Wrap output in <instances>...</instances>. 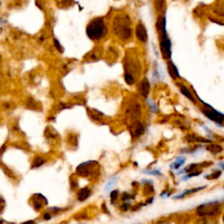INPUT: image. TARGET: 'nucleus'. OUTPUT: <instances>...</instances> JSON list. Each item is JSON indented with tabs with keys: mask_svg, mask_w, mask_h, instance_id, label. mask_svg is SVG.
<instances>
[{
	"mask_svg": "<svg viewBox=\"0 0 224 224\" xmlns=\"http://www.w3.org/2000/svg\"><path fill=\"white\" fill-rule=\"evenodd\" d=\"M221 174H222V172L219 171V170H217V171H214V173H211V174L206 175L205 178L207 179V180H216V179H218L221 176Z\"/></svg>",
	"mask_w": 224,
	"mask_h": 224,
	"instance_id": "24",
	"label": "nucleus"
},
{
	"mask_svg": "<svg viewBox=\"0 0 224 224\" xmlns=\"http://www.w3.org/2000/svg\"><path fill=\"white\" fill-rule=\"evenodd\" d=\"M156 30L159 34V40H162L168 37V33L166 30V15L165 11L160 14H158V18L156 20Z\"/></svg>",
	"mask_w": 224,
	"mask_h": 224,
	"instance_id": "6",
	"label": "nucleus"
},
{
	"mask_svg": "<svg viewBox=\"0 0 224 224\" xmlns=\"http://www.w3.org/2000/svg\"><path fill=\"white\" fill-rule=\"evenodd\" d=\"M222 221H223V223H224V214H223V216H222Z\"/></svg>",
	"mask_w": 224,
	"mask_h": 224,
	"instance_id": "32",
	"label": "nucleus"
},
{
	"mask_svg": "<svg viewBox=\"0 0 224 224\" xmlns=\"http://www.w3.org/2000/svg\"><path fill=\"white\" fill-rule=\"evenodd\" d=\"M98 163L96 161L94 160H89V161H86L84 163H82L76 169V173L80 174L81 176H85L88 177L89 176L91 173H94L95 169V165H97Z\"/></svg>",
	"mask_w": 224,
	"mask_h": 224,
	"instance_id": "9",
	"label": "nucleus"
},
{
	"mask_svg": "<svg viewBox=\"0 0 224 224\" xmlns=\"http://www.w3.org/2000/svg\"><path fill=\"white\" fill-rule=\"evenodd\" d=\"M153 4H154V8H155V10H156V11H157L159 14L162 13L163 11H165L164 10V9H165V1H155Z\"/></svg>",
	"mask_w": 224,
	"mask_h": 224,
	"instance_id": "20",
	"label": "nucleus"
},
{
	"mask_svg": "<svg viewBox=\"0 0 224 224\" xmlns=\"http://www.w3.org/2000/svg\"><path fill=\"white\" fill-rule=\"evenodd\" d=\"M0 5H1V3H0Z\"/></svg>",
	"mask_w": 224,
	"mask_h": 224,
	"instance_id": "33",
	"label": "nucleus"
},
{
	"mask_svg": "<svg viewBox=\"0 0 224 224\" xmlns=\"http://www.w3.org/2000/svg\"><path fill=\"white\" fill-rule=\"evenodd\" d=\"M129 130H130V133L132 138H138L144 133L145 128H144V123L140 120H136V121L132 122V123L130 124Z\"/></svg>",
	"mask_w": 224,
	"mask_h": 224,
	"instance_id": "10",
	"label": "nucleus"
},
{
	"mask_svg": "<svg viewBox=\"0 0 224 224\" xmlns=\"http://www.w3.org/2000/svg\"><path fill=\"white\" fill-rule=\"evenodd\" d=\"M221 211V203L217 201L205 202L196 208V214L201 217H214L220 214Z\"/></svg>",
	"mask_w": 224,
	"mask_h": 224,
	"instance_id": "3",
	"label": "nucleus"
},
{
	"mask_svg": "<svg viewBox=\"0 0 224 224\" xmlns=\"http://www.w3.org/2000/svg\"><path fill=\"white\" fill-rule=\"evenodd\" d=\"M123 68L124 73L132 74L135 78H138L141 74V63L136 57L126 55L123 62Z\"/></svg>",
	"mask_w": 224,
	"mask_h": 224,
	"instance_id": "5",
	"label": "nucleus"
},
{
	"mask_svg": "<svg viewBox=\"0 0 224 224\" xmlns=\"http://www.w3.org/2000/svg\"><path fill=\"white\" fill-rule=\"evenodd\" d=\"M135 35L141 43H146L148 41V32L142 22H138L135 27Z\"/></svg>",
	"mask_w": 224,
	"mask_h": 224,
	"instance_id": "11",
	"label": "nucleus"
},
{
	"mask_svg": "<svg viewBox=\"0 0 224 224\" xmlns=\"http://www.w3.org/2000/svg\"><path fill=\"white\" fill-rule=\"evenodd\" d=\"M144 173L149 174V175H155V176H158V175H160V174H161V172H160V170L153 169V170H150V171H145Z\"/></svg>",
	"mask_w": 224,
	"mask_h": 224,
	"instance_id": "26",
	"label": "nucleus"
},
{
	"mask_svg": "<svg viewBox=\"0 0 224 224\" xmlns=\"http://www.w3.org/2000/svg\"><path fill=\"white\" fill-rule=\"evenodd\" d=\"M86 32L88 37L93 41H100L103 40L108 32L109 28L103 18H95L92 20L87 26Z\"/></svg>",
	"mask_w": 224,
	"mask_h": 224,
	"instance_id": "2",
	"label": "nucleus"
},
{
	"mask_svg": "<svg viewBox=\"0 0 224 224\" xmlns=\"http://www.w3.org/2000/svg\"><path fill=\"white\" fill-rule=\"evenodd\" d=\"M147 103H148V105H149L151 110H152L153 113H156V112H157V106H156V104L154 103V102H153V100H147Z\"/></svg>",
	"mask_w": 224,
	"mask_h": 224,
	"instance_id": "25",
	"label": "nucleus"
},
{
	"mask_svg": "<svg viewBox=\"0 0 224 224\" xmlns=\"http://www.w3.org/2000/svg\"><path fill=\"white\" fill-rule=\"evenodd\" d=\"M177 84H178V87L180 89V93L182 95H184L189 101H191L193 103L196 104L197 103V99L195 98V96H194V94L192 93V91L187 88V86H186V84L183 83V82H178Z\"/></svg>",
	"mask_w": 224,
	"mask_h": 224,
	"instance_id": "13",
	"label": "nucleus"
},
{
	"mask_svg": "<svg viewBox=\"0 0 224 224\" xmlns=\"http://www.w3.org/2000/svg\"><path fill=\"white\" fill-rule=\"evenodd\" d=\"M33 223V222H26V224H32Z\"/></svg>",
	"mask_w": 224,
	"mask_h": 224,
	"instance_id": "31",
	"label": "nucleus"
},
{
	"mask_svg": "<svg viewBox=\"0 0 224 224\" xmlns=\"http://www.w3.org/2000/svg\"><path fill=\"white\" fill-rule=\"evenodd\" d=\"M185 162H186V158L185 157H182V156L179 157V158L176 159V160L173 164H171L170 167H171L172 170H179L185 164Z\"/></svg>",
	"mask_w": 224,
	"mask_h": 224,
	"instance_id": "18",
	"label": "nucleus"
},
{
	"mask_svg": "<svg viewBox=\"0 0 224 224\" xmlns=\"http://www.w3.org/2000/svg\"><path fill=\"white\" fill-rule=\"evenodd\" d=\"M206 150H207V152H209L210 153H212L213 155H218V154L222 153L223 148H222L221 145L217 144L210 143V144H208L206 146Z\"/></svg>",
	"mask_w": 224,
	"mask_h": 224,
	"instance_id": "17",
	"label": "nucleus"
},
{
	"mask_svg": "<svg viewBox=\"0 0 224 224\" xmlns=\"http://www.w3.org/2000/svg\"><path fill=\"white\" fill-rule=\"evenodd\" d=\"M206 187H207V186H198V187H194V188H191V189H186V190L183 191L181 194L173 196V199H174V200L183 199V198H185L186 195H189V194L197 193V192H199V191H201V190H203L204 188H206Z\"/></svg>",
	"mask_w": 224,
	"mask_h": 224,
	"instance_id": "15",
	"label": "nucleus"
},
{
	"mask_svg": "<svg viewBox=\"0 0 224 224\" xmlns=\"http://www.w3.org/2000/svg\"><path fill=\"white\" fill-rule=\"evenodd\" d=\"M223 188H224V186H223Z\"/></svg>",
	"mask_w": 224,
	"mask_h": 224,
	"instance_id": "34",
	"label": "nucleus"
},
{
	"mask_svg": "<svg viewBox=\"0 0 224 224\" xmlns=\"http://www.w3.org/2000/svg\"><path fill=\"white\" fill-rule=\"evenodd\" d=\"M53 44H54V46L56 47V48H57V50H59V51H63V48L61 47V44H60V42L58 40H56V39H54V41H53Z\"/></svg>",
	"mask_w": 224,
	"mask_h": 224,
	"instance_id": "27",
	"label": "nucleus"
},
{
	"mask_svg": "<svg viewBox=\"0 0 224 224\" xmlns=\"http://www.w3.org/2000/svg\"><path fill=\"white\" fill-rule=\"evenodd\" d=\"M167 72H168L170 77L173 80L180 79V74L178 70V68L175 66V64L172 61H167Z\"/></svg>",
	"mask_w": 224,
	"mask_h": 224,
	"instance_id": "14",
	"label": "nucleus"
},
{
	"mask_svg": "<svg viewBox=\"0 0 224 224\" xmlns=\"http://www.w3.org/2000/svg\"><path fill=\"white\" fill-rule=\"evenodd\" d=\"M90 195V190L89 188H82L81 189V191L79 192L78 194V200L81 201H85L89 196Z\"/></svg>",
	"mask_w": 224,
	"mask_h": 224,
	"instance_id": "19",
	"label": "nucleus"
},
{
	"mask_svg": "<svg viewBox=\"0 0 224 224\" xmlns=\"http://www.w3.org/2000/svg\"><path fill=\"white\" fill-rule=\"evenodd\" d=\"M169 195H170L169 192H164V193L160 194V197H162V198H167V197H169Z\"/></svg>",
	"mask_w": 224,
	"mask_h": 224,
	"instance_id": "29",
	"label": "nucleus"
},
{
	"mask_svg": "<svg viewBox=\"0 0 224 224\" xmlns=\"http://www.w3.org/2000/svg\"><path fill=\"white\" fill-rule=\"evenodd\" d=\"M117 179H116V180H111V181L108 182L107 186H106V190H108V188H110L112 186H113V184L115 183V181H117Z\"/></svg>",
	"mask_w": 224,
	"mask_h": 224,
	"instance_id": "28",
	"label": "nucleus"
},
{
	"mask_svg": "<svg viewBox=\"0 0 224 224\" xmlns=\"http://www.w3.org/2000/svg\"><path fill=\"white\" fill-rule=\"evenodd\" d=\"M123 77H124V81H125V82H126L128 85H133V84L136 83V78H135L133 75L130 74L124 73Z\"/></svg>",
	"mask_w": 224,
	"mask_h": 224,
	"instance_id": "22",
	"label": "nucleus"
},
{
	"mask_svg": "<svg viewBox=\"0 0 224 224\" xmlns=\"http://www.w3.org/2000/svg\"><path fill=\"white\" fill-rule=\"evenodd\" d=\"M219 165L221 166V168L222 169V170H224V161H222V163H220L219 164Z\"/></svg>",
	"mask_w": 224,
	"mask_h": 224,
	"instance_id": "30",
	"label": "nucleus"
},
{
	"mask_svg": "<svg viewBox=\"0 0 224 224\" xmlns=\"http://www.w3.org/2000/svg\"><path fill=\"white\" fill-rule=\"evenodd\" d=\"M201 173V170H197V171H194V172H193V173H187L186 175H184L183 177L181 178V181L183 180V181H185V180H187L188 179H191V178H193V177H195V176H199L200 174Z\"/></svg>",
	"mask_w": 224,
	"mask_h": 224,
	"instance_id": "23",
	"label": "nucleus"
},
{
	"mask_svg": "<svg viewBox=\"0 0 224 224\" xmlns=\"http://www.w3.org/2000/svg\"><path fill=\"white\" fill-rule=\"evenodd\" d=\"M141 111H142L141 105L138 102H132L127 107L125 114L133 122L136 120H139V117L141 116Z\"/></svg>",
	"mask_w": 224,
	"mask_h": 224,
	"instance_id": "8",
	"label": "nucleus"
},
{
	"mask_svg": "<svg viewBox=\"0 0 224 224\" xmlns=\"http://www.w3.org/2000/svg\"><path fill=\"white\" fill-rule=\"evenodd\" d=\"M45 163H46V159H43L41 156H36L34 158V159L32 160V168H34V167H40V166H41L42 165H44Z\"/></svg>",
	"mask_w": 224,
	"mask_h": 224,
	"instance_id": "21",
	"label": "nucleus"
},
{
	"mask_svg": "<svg viewBox=\"0 0 224 224\" xmlns=\"http://www.w3.org/2000/svg\"><path fill=\"white\" fill-rule=\"evenodd\" d=\"M112 29L115 35L123 42H127L132 39V20L128 14L119 13L116 15L112 21Z\"/></svg>",
	"mask_w": 224,
	"mask_h": 224,
	"instance_id": "1",
	"label": "nucleus"
},
{
	"mask_svg": "<svg viewBox=\"0 0 224 224\" xmlns=\"http://www.w3.org/2000/svg\"><path fill=\"white\" fill-rule=\"evenodd\" d=\"M151 90V84L147 78H144L138 85V91L144 98H147Z\"/></svg>",
	"mask_w": 224,
	"mask_h": 224,
	"instance_id": "12",
	"label": "nucleus"
},
{
	"mask_svg": "<svg viewBox=\"0 0 224 224\" xmlns=\"http://www.w3.org/2000/svg\"><path fill=\"white\" fill-rule=\"evenodd\" d=\"M185 139L188 143H202V144H210L211 140L203 138L201 137L196 136L195 134H188L185 138Z\"/></svg>",
	"mask_w": 224,
	"mask_h": 224,
	"instance_id": "16",
	"label": "nucleus"
},
{
	"mask_svg": "<svg viewBox=\"0 0 224 224\" xmlns=\"http://www.w3.org/2000/svg\"><path fill=\"white\" fill-rule=\"evenodd\" d=\"M195 95L198 98V100L201 101L204 104L203 106L201 107V109L204 116L206 117H207L209 120H211L212 122H214L215 124H217L218 126L222 127V125H223L224 123V114L221 113V112L218 111V110H216L211 105L202 102L201 100V98L197 95Z\"/></svg>",
	"mask_w": 224,
	"mask_h": 224,
	"instance_id": "4",
	"label": "nucleus"
},
{
	"mask_svg": "<svg viewBox=\"0 0 224 224\" xmlns=\"http://www.w3.org/2000/svg\"><path fill=\"white\" fill-rule=\"evenodd\" d=\"M172 41L169 37L159 40V50L161 52L162 57L165 61H171L172 59Z\"/></svg>",
	"mask_w": 224,
	"mask_h": 224,
	"instance_id": "7",
	"label": "nucleus"
}]
</instances>
